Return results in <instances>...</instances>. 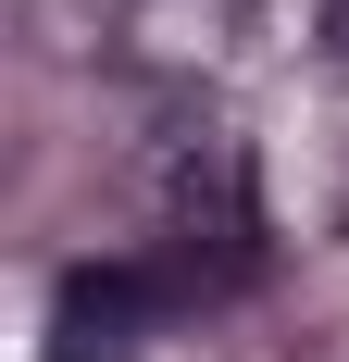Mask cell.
Segmentation results:
<instances>
[{
    "label": "cell",
    "instance_id": "2",
    "mask_svg": "<svg viewBox=\"0 0 349 362\" xmlns=\"http://www.w3.org/2000/svg\"><path fill=\"white\" fill-rule=\"evenodd\" d=\"M324 63L349 75V0H324Z\"/></svg>",
    "mask_w": 349,
    "mask_h": 362
},
{
    "label": "cell",
    "instance_id": "1",
    "mask_svg": "<svg viewBox=\"0 0 349 362\" xmlns=\"http://www.w3.org/2000/svg\"><path fill=\"white\" fill-rule=\"evenodd\" d=\"M138 313H150L138 275H75V288H63V325H50V337H63L50 362H125V350H138Z\"/></svg>",
    "mask_w": 349,
    "mask_h": 362
}]
</instances>
